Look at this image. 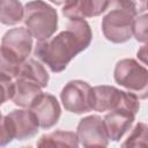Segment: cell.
<instances>
[{
  "label": "cell",
  "instance_id": "obj_7",
  "mask_svg": "<svg viewBox=\"0 0 148 148\" xmlns=\"http://www.w3.org/2000/svg\"><path fill=\"white\" fill-rule=\"evenodd\" d=\"M113 76L119 86L135 94L140 99L148 98V69L135 59L119 60L114 67Z\"/></svg>",
  "mask_w": 148,
  "mask_h": 148
},
{
  "label": "cell",
  "instance_id": "obj_11",
  "mask_svg": "<svg viewBox=\"0 0 148 148\" xmlns=\"http://www.w3.org/2000/svg\"><path fill=\"white\" fill-rule=\"evenodd\" d=\"M109 0H67L62 7V15L69 20H84L105 13Z\"/></svg>",
  "mask_w": 148,
  "mask_h": 148
},
{
  "label": "cell",
  "instance_id": "obj_4",
  "mask_svg": "<svg viewBox=\"0 0 148 148\" xmlns=\"http://www.w3.org/2000/svg\"><path fill=\"white\" fill-rule=\"evenodd\" d=\"M23 22L38 42L49 39L58 29L57 10L43 0H32L24 6Z\"/></svg>",
  "mask_w": 148,
  "mask_h": 148
},
{
  "label": "cell",
  "instance_id": "obj_9",
  "mask_svg": "<svg viewBox=\"0 0 148 148\" xmlns=\"http://www.w3.org/2000/svg\"><path fill=\"white\" fill-rule=\"evenodd\" d=\"M76 135L80 145L86 148L106 147L110 140L104 125V120L96 114L84 117L80 120Z\"/></svg>",
  "mask_w": 148,
  "mask_h": 148
},
{
  "label": "cell",
  "instance_id": "obj_14",
  "mask_svg": "<svg viewBox=\"0 0 148 148\" xmlns=\"http://www.w3.org/2000/svg\"><path fill=\"white\" fill-rule=\"evenodd\" d=\"M79 139L76 133L71 131H54L40 136L37 141V147H71L76 148L79 146Z\"/></svg>",
  "mask_w": 148,
  "mask_h": 148
},
{
  "label": "cell",
  "instance_id": "obj_13",
  "mask_svg": "<svg viewBox=\"0 0 148 148\" xmlns=\"http://www.w3.org/2000/svg\"><path fill=\"white\" fill-rule=\"evenodd\" d=\"M42 87L25 77L15 79V88L12 101L21 108H30L34 101L42 94Z\"/></svg>",
  "mask_w": 148,
  "mask_h": 148
},
{
  "label": "cell",
  "instance_id": "obj_10",
  "mask_svg": "<svg viewBox=\"0 0 148 148\" xmlns=\"http://www.w3.org/2000/svg\"><path fill=\"white\" fill-rule=\"evenodd\" d=\"M37 117L39 125L42 128H51L53 127L60 118L61 109L58 99L46 92H42L29 108Z\"/></svg>",
  "mask_w": 148,
  "mask_h": 148
},
{
  "label": "cell",
  "instance_id": "obj_19",
  "mask_svg": "<svg viewBox=\"0 0 148 148\" xmlns=\"http://www.w3.org/2000/svg\"><path fill=\"white\" fill-rule=\"evenodd\" d=\"M0 82L2 87V99L1 103H6L8 99H12L13 94H14V88H15V81H13V77L0 73Z\"/></svg>",
  "mask_w": 148,
  "mask_h": 148
},
{
  "label": "cell",
  "instance_id": "obj_6",
  "mask_svg": "<svg viewBox=\"0 0 148 148\" xmlns=\"http://www.w3.org/2000/svg\"><path fill=\"white\" fill-rule=\"evenodd\" d=\"M139 99L131 91H123L112 86H96L91 91V109L97 112L126 109L138 113L140 109Z\"/></svg>",
  "mask_w": 148,
  "mask_h": 148
},
{
  "label": "cell",
  "instance_id": "obj_23",
  "mask_svg": "<svg viewBox=\"0 0 148 148\" xmlns=\"http://www.w3.org/2000/svg\"><path fill=\"white\" fill-rule=\"evenodd\" d=\"M147 9H148V3H147Z\"/></svg>",
  "mask_w": 148,
  "mask_h": 148
},
{
  "label": "cell",
  "instance_id": "obj_17",
  "mask_svg": "<svg viewBox=\"0 0 148 148\" xmlns=\"http://www.w3.org/2000/svg\"><path fill=\"white\" fill-rule=\"evenodd\" d=\"M121 147H148V125L138 123L121 143Z\"/></svg>",
  "mask_w": 148,
  "mask_h": 148
},
{
  "label": "cell",
  "instance_id": "obj_12",
  "mask_svg": "<svg viewBox=\"0 0 148 148\" xmlns=\"http://www.w3.org/2000/svg\"><path fill=\"white\" fill-rule=\"evenodd\" d=\"M135 114L136 113L126 109H117L110 111L103 119L109 139L112 141H119L132 127Z\"/></svg>",
  "mask_w": 148,
  "mask_h": 148
},
{
  "label": "cell",
  "instance_id": "obj_1",
  "mask_svg": "<svg viewBox=\"0 0 148 148\" xmlns=\"http://www.w3.org/2000/svg\"><path fill=\"white\" fill-rule=\"evenodd\" d=\"M92 39L89 23L84 20H69L65 30L35 46V56L45 64L51 72H62L71 60L86 50Z\"/></svg>",
  "mask_w": 148,
  "mask_h": 148
},
{
  "label": "cell",
  "instance_id": "obj_3",
  "mask_svg": "<svg viewBox=\"0 0 148 148\" xmlns=\"http://www.w3.org/2000/svg\"><path fill=\"white\" fill-rule=\"evenodd\" d=\"M32 49V35L27 28L8 30L1 39V73L15 79L21 65L28 59Z\"/></svg>",
  "mask_w": 148,
  "mask_h": 148
},
{
  "label": "cell",
  "instance_id": "obj_16",
  "mask_svg": "<svg viewBox=\"0 0 148 148\" xmlns=\"http://www.w3.org/2000/svg\"><path fill=\"white\" fill-rule=\"evenodd\" d=\"M0 21L6 25H14L24 17V7L18 0H0Z\"/></svg>",
  "mask_w": 148,
  "mask_h": 148
},
{
  "label": "cell",
  "instance_id": "obj_20",
  "mask_svg": "<svg viewBox=\"0 0 148 148\" xmlns=\"http://www.w3.org/2000/svg\"><path fill=\"white\" fill-rule=\"evenodd\" d=\"M136 57H138V59H139L141 62H143L145 65L148 66V43L145 44L143 46H141V47L138 50Z\"/></svg>",
  "mask_w": 148,
  "mask_h": 148
},
{
  "label": "cell",
  "instance_id": "obj_15",
  "mask_svg": "<svg viewBox=\"0 0 148 148\" xmlns=\"http://www.w3.org/2000/svg\"><path fill=\"white\" fill-rule=\"evenodd\" d=\"M16 77H25L28 80H31L42 88H45L50 80V75L46 72L45 67L39 61H36L34 59H27L21 65L18 75Z\"/></svg>",
  "mask_w": 148,
  "mask_h": 148
},
{
  "label": "cell",
  "instance_id": "obj_8",
  "mask_svg": "<svg viewBox=\"0 0 148 148\" xmlns=\"http://www.w3.org/2000/svg\"><path fill=\"white\" fill-rule=\"evenodd\" d=\"M92 88L82 80H72L66 83L60 92L61 103L68 112L82 114L91 111Z\"/></svg>",
  "mask_w": 148,
  "mask_h": 148
},
{
  "label": "cell",
  "instance_id": "obj_21",
  "mask_svg": "<svg viewBox=\"0 0 148 148\" xmlns=\"http://www.w3.org/2000/svg\"><path fill=\"white\" fill-rule=\"evenodd\" d=\"M130 2L133 3V6L136 8V12L138 14L139 13H142L145 9H147V3H148V0H128Z\"/></svg>",
  "mask_w": 148,
  "mask_h": 148
},
{
  "label": "cell",
  "instance_id": "obj_22",
  "mask_svg": "<svg viewBox=\"0 0 148 148\" xmlns=\"http://www.w3.org/2000/svg\"><path fill=\"white\" fill-rule=\"evenodd\" d=\"M50 1L56 3V5H62V3H66L67 0H50Z\"/></svg>",
  "mask_w": 148,
  "mask_h": 148
},
{
  "label": "cell",
  "instance_id": "obj_2",
  "mask_svg": "<svg viewBox=\"0 0 148 148\" xmlns=\"http://www.w3.org/2000/svg\"><path fill=\"white\" fill-rule=\"evenodd\" d=\"M136 15V8L128 0H109L102 20L104 37L116 44L130 40Z\"/></svg>",
  "mask_w": 148,
  "mask_h": 148
},
{
  "label": "cell",
  "instance_id": "obj_5",
  "mask_svg": "<svg viewBox=\"0 0 148 148\" xmlns=\"http://www.w3.org/2000/svg\"><path fill=\"white\" fill-rule=\"evenodd\" d=\"M39 127V121L31 110H13L1 118L0 143L6 146L13 139H29L37 134Z\"/></svg>",
  "mask_w": 148,
  "mask_h": 148
},
{
  "label": "cell",
  "instance_id": "obj_18",
  "mask_svg": "<svg viewBox=\"0 0 148 148\" xmlns=\"http://www.w3.org/2000/svg\"><path fill=\"white\" fill-rule=\"evenodd\" d=\"M133 36L140 43H148V14L135 17L133 25Z\"/></svg>",
  "mask_w": 148,
  "mask_h": 148
}]
</instances>
